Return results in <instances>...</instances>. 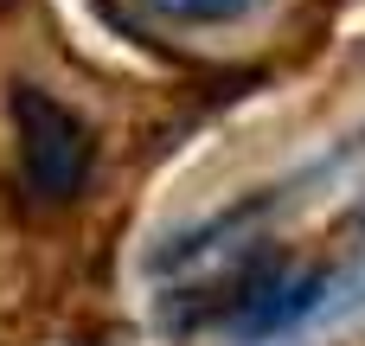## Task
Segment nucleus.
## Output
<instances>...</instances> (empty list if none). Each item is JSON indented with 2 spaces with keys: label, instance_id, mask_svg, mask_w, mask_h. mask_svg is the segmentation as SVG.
Instances as JSON below:
<instances>
[{
  "label": "nucleus",
  "instance_id": "obj_1",
  "mask_svg": "<svg viewBox=\"0 0 365 346\" xmlns=\"http://www.w3.org/2000/svg\"><path fill=\"white\" fill-rule=\"evenodd\" d=\"M13 128H19V180H26V193L45 199V205L77 199L83 180H90V161H96V141L83 128V116L64 109L51 90L19 83L13 90Z\"/></svg>",
  "mask_w": 365,
  "mask_h": 346
},
{
  "label": "nucleus",
  "instance_id": "obj_2",
  "mask_svg": "<svg viewBox=\"0 0 365 346\" xmlns=\"http://www.w3.org/2000/svg\"><path fill=\"white\" fill-rule=\"evenodd\" d=\"M148 6H160L167 19H186V26H231V19L257 13L263 0H148Z\"/></svg>",
  "mask_w": 365,
  "mask_h": 346
}]
</instances>
